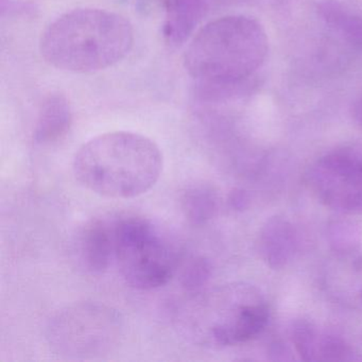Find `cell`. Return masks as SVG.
I'll use <instances>...</instances> for the list:
<instances>
[{
    "mask_svg": "<svg viewBox=\"0 0 362 362\" xmlns=\"http://www.w3.org/2000/svg\"><path fill=\"white\" fill-rule=\"evenodd\" d=\"M269 42L259 22L230 16L207 23L192 37L184 66L197 80L203 100H221L241 94L262 66Z\"/></svg>",
    "mask_w": 362,
    "mask_h": 362,
    "instance_id": "obj_1",
    "label": "cell"
},
{
    "mask_svg": "<svg viewBox=\"0 0 362 362\" xmlns=\"http://www.w3.org/2000/svg\"><path fill=\"white\" fill-rule=\"evenodd\" d=\"M164 168L160 147L149 137L114 131L93 137L75 154L80 185L109 199H133L154 187Z\"/></svg>",
    "mask_w": 362,
    "mask_h": 362,
    "instance_id": "obj_2",
    "label": "cell"
},
{
    "mask_svg": "<svg viewBox=\"0 0 362 362\" xmlns=\"http://www.w3.org/2000/svg\"><path fill=\"white\" fill-rule=\"evenodd\" d=\"M134 43L132 24L122 14L81 8L59 16L42 33L44 60L61 71L92 74L118 64Z\"/></svg>",
    "mask_w": 362,
    "mask_h": 362,
    "instance_id": "obj_3",
    "label": "cell"
},
{
    "mask_svg": "<svg viewBox=\"0 0 362 362\" xmlns=\"http://www.w3.org/2000/svg\"><path fill=\"white\" fill-rule=\"evenodd\" d=\"M269 315L253 286L226 284L188 293L173 310V325L187 342L216 349L255 338L268 324Z\"/></svg>",
    "mask_w": 362,
    "mask_h": 362,
    "instance_id": "obj_4",
    "label": "cell"
},
{
    "mask_svg": "<svg viewBox=\"0 0 362 362\" xmlns=\"http://www.w3.org/2000/svg\"><path fill=\"white\" fill-rule=\"evenodd\" d=\"M115 262L124 281L137 290L168 284L177 269V249L151 220L136 216L113 221Z\"/></svg>",
    "mask_w": 362,
    "mask_h": 362,
    "instance_id": "obj_5",
    "label": "cell"
},
{
    "mask_svg": "<svg viewBox=\"0 0 362 362\" xmlns=\"http://www.w3.org/2000/svg\"><path fill=\"white\" fill-rule=\"evenodd\" d=\"M124 334V319L113 307L99 302H77L57 311L46 327L52 351L76 359L111 353Z\"/></svg>",
    "mask_w": 362,
    "mask_h": 362,
    "instance_id": "obj_6",
    "label": "cell"
},
{
    "mask_svg": "<svg viewBox=\"0 0 362 362\" xmlns=\"http://www.w3.org/2000/svg\"><path fill=\"white\" fill-rule=\"evenodd\" d=\"M317 198L341 213H362V146H345L325 154L307 171Z\"/></svg>",
    "mask_w": 362,
    "mask_h": 362,
    "instance_id": "obj_7",
    "label": "cell"
},
{
    "mask_svg": "<svg viewBox=\"0 0 362 362\" xmlns=\"http://www.w3.org/2000/svg\"><path fill=\"white\" fill-rule=\"evenodd\" d=\"M75 253L78 264L86 272H105L115 260L113 222L95 219L84 224L76 237Z\"/></svg>",
    "mask_w": 362,
    "mask_h": 362,
    "instance_id": "obj_8",
    "label": "cell"
},
{
    "mask_svg": "<svg viewBox=\"0 0 362 362\" xmlns=\"http://www.w3.org/2000/svg\"><path fill=\"white\" fill-rule=\"evenodd\" d=\"M336 260L326 271V289L338 302L362 308V256L338 253Z\"/></svg>",
    "mask_w": 362,
    "mask_h": 362,
    "instance_id": "obj_9",
    "label": "cell"
},
{
    "mask_svg": "<svg viewBox=\"0 0 362 362\" xmlns=\"http://www.w3.org/2000/svg\"><path fill=\"white\" fill-rule=\"evenodd\" d=\"M296 245V230L284 218H270L260 230L258 250L270 268H284L293 256Z\"/></svg>",
    "mask_w": 362,
    "mask_h": 362,
    "instance_id": "obj_10",
    "label": "cell"
},
{
    "mask_svg": "<svg viewBox=\"0 0 362 362\" xmlns=\"http://www.w3.org/2000/svg\"><path fill=\"white\" fill-rule=\"evenodd\" d=\"M211 0H165V40L170 45L184 43L209 11Z\"/></svg>",
    "mask_w": 362,
    "mask_h": 362,
    "instance_id": "obj_11",
    "label": "cell"
},
{
    "mask_svg": "<svg viewBox=\"0 0 362 362\" xmlns=\"http://www.w3.org/2000/svg\"><path fill=\"white\" fill-rule=\"evenodd\" d=\"M71 107L64 95L52 93L42 103L33 139L37 145H50L65 136L71 128Z\"/></svg>",
    "mask_w": 362,
    "mask_h": 362,
    "instance_id": "obj_12",
    "label": "cell"
},
{
    "mask_svg": "<svg viewBox=\"0 0 362 362\" xmlns=\"http://www.w3.org/2000/svg\"><path fill=\"white\" fill-rule=\"evenodd\" d=\"M322 20L336 30L351 47L362 52V16L351 13L336 0H323L317 6Z\"/></svg>",
    "mask_w": 362,
    "mask_h": 362,
    "instance_id": "obj_13",
    "label": "cell"
},
{
    "mask_svg": "<svg viewBox=\"0 0 362 362\" xmlns=\"http://www.w3.org/2000/svg\"><path fill=\"white\" fill-rule=\"evenodd\" d=\"M217 192L207 184H196L184 190L181 206L186 219L194 226H203L217 213Z\"/></svg>",
    "mask_w": 362,
    "mask_h": 362,
    "instance_id": "obj_14",
    "label": "cell"
},
{
    "mask_svg": "<svg viewBox=\"0 0 362 362\" xmlns=\"http://www.w3.org/2000/svg\"><path fill=\"white\" fill-rule=\"evenodd\" d=\"M328 240L337 253L354 252L361 241V228L347 220L332 222L328 226Z\"/></svg>",
    "mask_w": 362,
    "mask_h": 362,
    "instance_id": "obj_15",
    "label": "cell"
},
{
    "mask_svg": "<svg viewBox=\"0 0 362 362\" xmlns=\"http://www.w3.org/2000/svg\"><path fill=\"white\" fill-rule=\"evenodd\" d=\"M211 276V266L204 257L192 258L184 267L181 284L188 293L206 287Z\"/></svg>",
    "mask_w": 362,
    "mask_h": 362,
    "instance_id": "obj_16",
    "label": "cell"
},
{
    "mask_svg": "<svg viewBox=\"0 0 362 362\" xmlns=\"http://www.w3.org/2000/svg\"><path fill=\"white\" fill-rule=\"evenodd\" d=\"M355 353L344 340L334 336L317 339L315 361H347L354 360Z\"/></svg>",
    "mask_w": 362,
    "mask_h": 362,
    "instance_id": "obj_17",
    "label": "cell"
},
{
    "mask_svg": "<svg viewBox=\"0 0 362 362\" xmlns=\"http://www.w3.org/2000/svg\"><path fill=\"white\" fill-rule=\"evenodd\" d=\"M317 339V332L308 322H298L292 329L294 346L305 361H315Z\"/></svg>",
    "mask_w": 362,
    "mask_h": 362,
    "instance_id": "obj_18",
    "label": "cell"
},
{
    "mask_svg": "<svg viewBox=\"0 0 362 362\" xmlns=\"http://www.w3.org/2000/svg\"><path fill=\"white\" fill-rule=\"evenodd\" d=\"M228 203L236 211H243L249 205V197H247V194L245 190L237 188V189H234L230 192Z\"/></svg>",
    "mask_w": 362,
    "mask_h": 362,
    "instance_id": "obj_19",
    "label": "cell"
},
{
    "mask_svg": "<svg viewBox=\"0 0 362 362\" xmlns=\"http://www.w3.org/2000/svg\"><path fill=\"white\" fill-rule=\"evenodd\" d=\"M353 117L355 122L362 127V97H360L353 107Z\"/></svg>",
    "mask_w": 362,
    "mask_h": 362,
    "instance_id": "obj_20",
    "label": "cell"
}]
</instances>
